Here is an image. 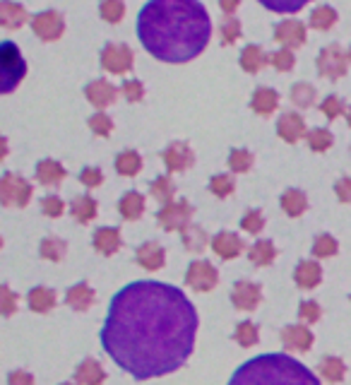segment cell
I'll return each instance as SVG.
<instances>
[{
    "label": "cell",
    "mask_w": 351,
    "mask_h": 385,
    "mask_svg": "<svg viewBox=\"0 0 351 385\" xmlns=\"http://www.w3.org/2000/svg\"><path fill=\"white\" fill-rule=\"evenodd\" d=\"M197 313L181 289L140 279L111 299L101 347L126 373L149 381L174 373L195 347Z\"/></svg>",
    "instance_id": "1"
},
{
    "label": "cell",
    "mask_w": 351,
    "mask_h": 385,
    "mask_svg": "<svg viewBox=\"0 0 351 385\" xmlns=\"http://www.w3.org/2000/svg\"><path fill=\"white\" fill-rule=\"evenodd\" d=\"M209 36L212 20L200 0H147L137 15V39L156 61H193Z\"/></svg>",
    "instance_id": "2"
},
{
    "label": "cell",
    "mask_w": 351,
    "mask_h": 385,
    "mask_svg": "<svg viewBox=\"0 0 351 385\" xmlns=\"http://www.w3.org/2000/svg\"><path fill=\"white\" fill-rule=\"evenodd\" d=\"M229 385H320V381L289 354H260L236 368Z\"/></svg>",
    "instance_id": "3"
},
{
    "label": "cell",
    "mask_w": 351,
    "mask_h": 385,
    "mask_svg": "<svg viewBox=\"0 0 351 385\" xmlns=\"http://www.w3.org/2000/svg\"><path fill=\"white\" fill-rule=\"evenodd\" d=\"M0 73H3V85H0L3 94H10L27 75V63L13 41L0 43Z\"/></svg>",
    "instance_id": "4"
},
{
    "label": "cell",
    "mask_w": 351,
    "mask_h": 385,
    "mask_svg": "<svg viewBox=\"0 0 351 385\" xmlns=\"http://www.w3.org/2000/svg\"><path fill=\"white\" fill-rule=\"evenodd\" d=\"M191 217H193V208L188 200H176V203H169L159 210L156 219H159V226L166 231H186L191 226Z\"/></svg>",
    "instance_id": "5"
},
{
    "label": "cell",
    "mask_w": 351,
    "mask_h": 385,
    "mask_svg": "<svg viewBox=\"0 0 351 385\" xmlns=\"http://www.w3.org/2000/svg\"><path fill=\"white\" fill-rule=\"evenodd\" d=\"M0 200L8 208H24L31 200V183L15 173H3L0 181Z\"/></svg>",
    "instance_id": "6"
},
{
    "label": "cell",
    "mask_w": 351,
    "mask_h": 385,
    "mask_svg": "<svg viewBox=\"0 0 351 385\" xmlns=\"http://www.w3.org/2000/svg\"><path fill=\"white\" fill-rule=\"evenodd\" d=\"M318 73L327 80H342L347 75V53L339 43H329L318 56Z\"/></svg>",
    "instance_id": "7"
},
{
    "label": "cell",
    "mask_w": 351,
    "mask_h": 385,
    "mask_svg": "<svg viewBox=\"0 0 351 385\" xmlns=\"http://www.w3.org/2000/svg\"><path fill=\"white\" fill-rule=\"evenodd\" d=\"M133 48L126 46V43H106L101 48V65L113 75H126L133 68Z\"/></svg>",
    "instance_id": "8"
},
{
    "label": "cell",
    "mask_w": 351,
    "mask_h": 385,
    "mask_svg": "<svg viewBox=\"0 0 351 385\" xmlns=\"http://www.w3.org/2000/svg\"><path fill=\"white\" fill-rule=\"evenodd\" d=\"M219 282V273L209 260H195L186 270V284L195 291H209Z\"/></svg>",
    "instance_id": "9"
},
{
    "label": "cell",
    "mask_w": 351,
    "mask_h": 385,
    "mask_svg": "<svg viewBox=\"0 0 351 385\" xmlns=\"http://www.w3.org/2000/svg\"><path fill=\"white\" fill-rule=\"evenodd\" d=\"M31 29L41 41H56L66 31V22H63V15L56 13V10H44L31 20Z\"/></svg>",
    "instance_id": "10"
},
{
    "label": "cell",
    "mask_w": 351,
    "mask_h": 385,
    "mask_svg": "<svg viewBox=\"0 0 351 385\" xmlns=\"http://www.w3.org/2000/svg\"><path fill=\"white\" fill-rule=\"evenodd\" d=\"M262 301V289L255 282L241 279L234 284V291H231V303H234L239 311H255L257 303Z\"/></svg>",
    "instance_id": "11"
},
{
    "label": "cell",
    "mask_w": 351,
    "mask_h": 385,
    "mask_svg": "<svg viewBox=\"0 0 351 385\" xmlns=\"http://www.w3.org/2000/svg\"><path fill=\"white\" fill-rule=\"evenodd\" d=\"M161 159H164V166L169 173H178V171H186L193 166L195 157H193V150L188 147L186 143H171L169 147L161 152Z\"/></svg>",
    "instance_id": "12"
},
{
    "label": "cell",
    "mask_w": 351,
    "mask_h": 385,
    "mask_svg": "<svg viewBox=\"0 0 351 385\" xmlns=\"http://www.w3.org/2000/svg\"><path fill=\"white\" fill-rule=\"evenodd\" d=\"M274 41H279L284 48H299L306 43V24L299 20H286L274 27Z\"/></svg>",
    "instance_id": "13"
},
{
    "label": "cell",
    "mask_w": 351,
    "mask_h": 385,
    "mask_svg": "<svg viewBox=\"0 0 351 385\" xmlns=\"http://www.w3.org/2000/svg\"><path fill=\"white\" fill-rule=\"evenodd\" d=\"M277 133H279V138L284 140V143H299L301 138H306V123H304V118L299 116V113H294V111H286L282 113V118L277 121Z\"/></svg>",
    "instance_id": "14"
},
{
    "label": "cell",
    "mask_w": 351,
    "mask_h": 385,
    "mask_svg": "<svg viewBox=\"0 0 351 385\" xmlns=\"http://www.w3.org/2000/svg\"><path fill=\"white\" fill-rule=\"evenodd\" d=\"M212 251L217 253L221 260H234L243 253V238L234 231H219L212 238Z\"/></svg>",
    "instance_id": "15"
},
{
    "label": "cell",
    "mask_w": 351,
    "mask_h": 385,
    "mask_svg": "<svg viewBox=\"0 0 351 385\" xmlns=\"http://www.w3.org/2000/svg\"><path fill=\"white\" fill-rule=\"evenodd\" d=\"M84 96H87L96 108H106L116 101L118 89L109 82V80H94V82H89L84 87Z\"/></svg>",
    "instance_id": "16"
},
{
    "label": "cell",
    "mask_w": 351,
    "mask_h": 385,
    "mask_svg": "<svg viewBox=\"0 0 351 385\" xmlns=\"http://www.w3.org/2000/svg\"><path fill=\"white\" fill-rule=\"evenodd\" d=\"M282 344L291 351H308L313 347V333L304 325H286L282 330Z\"/></svg>",
    "instance_id": "17"
},
{
    "label": "cell",
    "mask_w": 351,
    "mask_h": 385,
    "mask_svg": "<svg viewBox=\"0 0 351 385\" xmlns=\"http://www.w3.org/2000/svg\"><path fill=\"white\" fill-rule=\"evenodd\" d=\"M135 258H137V265H142L144 270H161L166 263V253L164 248L159 246L156 241H147L142 243V246L137 248V253H135Z\"/></svg>",
    "instance_id": "18"
},
{
    "label": "cell",
    "mask_w": 351,
    "mask_h": 385,
    "mask_svg": "<svg viewBox=\"0 0 351 385\" xmlns=\"http://www.w3.org/2000/svg\"><path fill=\"white\" fill-rule=\"evenodd\" d=\"M91 246H94L101 256H113V253L123 246L121 231L113 229V226H101V229H96L94 236H91Z\"/></svg>",
    "instance_id": "19"
},
{
    "label": "cell",
    "mask_w": 351,
    "mask_h": 385,
    "mask_svg": "<svg viewBox=\"0 0 351 385\" xmlns=\"http://www.w3.org/2000/svg\"><path fill=\"white\" fill-rule=\"evenodd\" d=\"M322 279V268L315 263V260H301L294 270V282L301 286V289H313L318 286Z\"/></svg>",
    "instance_id": "20"
},
{
    "label": "cell",
    "mask_w": 351,
    "mask_h": 385,
    "mask_svg": "<svg viewBox=\"0 0 351 385\" xmlns=\"http://www.w3.org/2000/svg\"><path fill=\"white\" fill-rule=\"evenodd\" d=\"M96 301V294L91 291V286L87 282H80V284L70 286L68 294H66V303L73 311H89Z\"/></svg>",
    "instance_id": "21"
},
{
    "label": "cell",
    "mask_w": 351,
    "mask_h": 385,
    "mask_svg": "<svg viewBox=\"0 0 351 385\" xmlns=\"http://www.w3.org/2000/svg\"><path fill=\"white\" fill-rule=\"evenodd\" d=\"M279 106V94L274 89H269V87H257L255 94H253L251 99V108L255 113H260V116H269V113H274Z\"/></svg>",
    "instance_id": "22"
},
{
    "label": "cell",
    "mask_w": 351,
    "mask_h": 385,
    "mask_svg": "<svg viewBox=\"0 0 351 385\" xmlns=\"http://www.w3.org/2000/svg\"><path fill=\"white\" fill-rule=\"evenodd\" d=\"M75 381L80 385H101L106 381V371L96 359H84L75 371Z\"/></svg>",
    "instance_id": "23"
},
{
    "label": "cell",
    "mask_w": 351,
    "mask_h": 385,
    "mask_svg": "<svg viewBox=\"0 0 351 385\" xmlns=\"http://www.w3.org/2000/svg\"><path fill=\"white\" fill-rule=\"evenodd\" d=\"M267 63H269V56L260 46H255V43H251V46H246L241 51V68L246 70V73H251V75L260 73Z\"/></svg>",
    "instance_id": "24"
},
{
    "label": "cell",
    "mask_w": 351,
    "mask_h": 385,
    "mask_svg": "<svg viewBox=\"0 0 351 385\" xmlns=\"http://www.w3.org/2000/svg\"><path fill=\"white\" fill-rule=\"evenodd\" d=\"M0 22H3L5 29H20L27 22V10L13 0H3L0 3Z\"/></svg>",
    "instance_id": "25"
},
{
    "label": "cell",
    "mask_w": 351,
    "mask_h": 385,
    "mask_svg": "<svg viewBox=\"0 0 351 385\" xmlns=\"http://www.w3.org/2000/svg\"><path fill=\"white\" fill-rule=\"evenodd\" d=\"M36 178H39V183H44V186H58V183L66 178V166L53 159H41L39 164H36Z\"/></svg>",
    "instance_id": "26"
},
{
    "label": "cell",
    "mask_w": 351,
    "mask_h": 385,
    "mask_svg": "<svg viewBox=\"0 0 351 385\" xmlns=\"http://www.w3.org/2000/svg\"><path fill=\"white\" fill-rule=\"evenodd\" d=\"M118 212H121L123 219H128V221L140 219L144 212V198L135 191H128L121 198V203H118Z\"/></svg>",
    "instance_id": "27"
},
{
    "label": "cell",
    "mask_w": 351,
    "mask_h": 385,
    "mask_svg": "<svg viewBox=\"0 0 351 385\" xmlns=\"http://www.w3.org/2000/svg\"><path fill=\"white\" fill-rule=\"evenodd\" d=\"M27 303H29L31 311L36 313H48L53 306H56V294H53L48 286H34L27 296Z\"/></svg>",
    "instance_id": "28"
},
{
    "label": "cell",
    "mask_w": 351,
    "mask_h": 385,
    "mask_svg": "<svg viewBox=\"0 0 351 385\" xmlns=\"http://www.w3.org/2000/svg\"><path fill=\"white\" fill-rule=\"evenodd\" d=\"M248 258H251L253 265H257V268H264V265L274 263V258H277V248H274L272 241H255L251 246V251H248Z\"/></svg>",
    "instance_id": "29"
},
{
    "label": "cell",
    "mask_w": 351,
    "mask_h": 385,
    "mask_svg": "<svg viewBox=\"0 0 351 385\" xmlns=\"http://www.w3.org/2000/svg\"><path fill=\"white\" fill-rule=\"evenodd\" d=\"M279 205H282V210L289 217H301L306 212V208H308V200H306V195L301 191H296V188H289V191L282 193V200H279Z\"/></svg>",
    "instance_id": "30"
},
{
    "label": "cell",
    "mask_w": 351,
    "mask_h": 385,
    "mask_svg": "<svg viewBox=\"0 0 351 385\" xmlns=\"http://www.w3.org/2000/svg\"><path fill=\"white\" fill-rule=\"evenodd\" d=\"M140 169H142V157L137 154L135 150H126L116 157V171L121 176H137Z\"/></svg>",
    "instance_id": "31"
},
{
    "label": "cell",
    "mask_w": 351,
    "mask_h": 385,
    "mask_svg": "<svg viewBox=\"0 0 351 385\" xmlns=\"http://www.w3.org/2000/svg\"><path fill=\"white\" fill-rule=\"evenodd\" d=\"M70 212H73V217L77 221H82V224H89V221L96 217L94 198H89V195H80V198H75L73 203H70Z\"/></svg>",
    "instance_id": "32"
},
{
    "label": "cell",
    "mask_w": 351,
    "mask_h": 385,
    "mask_svg": "<svg viewBox=\"0 0 351 385\" xmlns=\"http://www.w3.org/2000/svg\"><path fill=\"white\" fill-rule=\"evenodd\" d=\"M320 376L325 378L327 383H342L344 381V373H347V366L339 356H325L320 359Z\"/></svg>",
    "instance_id": "33"
},
{
    "label": "cell",
    "mask_w": 351,
    "mask_h": 385,
    "mask_svg": "<svg viewBox=\"0 0 351 385\" xmlns=\"http://www.w3.org/2000/svg\"><path fill=\"white\" fill-rule=\"evenodd\" d=\"M174 193H176V186H174V181H171L169 176H159L156 181L149 183V195H152L154 200H159V203H164V205L174 203Z\"/></svg>",
    "instance_id": "34"
},
{
    "label": "cell",
    "mask_w": 351,
    "mask_h": 385,
    "mask_svg": "<svg viewBox=\"0 0 351 385\" xmlns=\"http://www.w3.org/2000/svg\"><path fill=\"white\" fill-rule=\"evenodd\" d=\"M334 22H337V10L329 8V5H320V8H315L311 13V22H308V24H311L313 29H329Z\"/></svg>",
    "instance_id": "35"
},
{
    "label": "cell",
    "mask_w": 351,
    "mask_h": 385,
    "mask_svg": "<svg viewBox=\"0 0 351 385\" xmlns=\"http://www.w3.org/2000/svg\"><path fill=\"white\" fill-rule=\"evenodd\" d=\"M181 236H183V246H186L191 253H200L204 246H207V236H204V231L195 224H191L186 231H181Z\"/></svg>",
    "instance_id": "36"
},
{
    "label": "cell",
    "mask_w": 351,
    "mask_h": 385,
    "mask_svg": "<svg viewBox=\"0 0 351 385\" xmlns=\"http://www.w3.org/2000/svg\"><path fill=\"white\" fill-rule=\"evenodd\" d=\"M66 251H68V246H66V241H61V238H44L39 246L41 258L53 260V263L66 258Z\"/></svg>",
    "instance_id": "37"
},
{
    "label": "cell",
    "mask_w": 351,
    "mask_h": 385,
    "mask_svg": "<svg viewBox=\"0 0 351 385\" xmlns=\"http://www.w3.org/2000/svg\"><path fill=\"white\" fill-rule=\"evenodd\" d=\"M308 140V147H311L313 152H325L332 147V133H329L327 128H313L311 133L306 135Z\"/></svg>",
    "instance_id": "38"
},
{
    "label": "cell",
    "mask_w": 351,
    "mask_h": 385,
    "mask_svg": "<svg viewBox=\"0 0 351 385\" xmlns=\"http://www.w3.org/2000/svg\"><path fill=\"white\" fill-rule=\"evenodd\" d=\"M234 340H236V342H239L241 347H255V344H257V340H260V335H257L255 323L243 321V323L236 325Z\"/></svg>",
    "instance_id": "39"
},
{
    "label": "cell",
    "mask_w": 351,
    "mask_h": 385,
    "mask_svg": "<svg viewBox=\"0 0 351 385\" xmlns=\"http://www.w3.org/2000/svg\"><path fill=\"white\" fill-rule=\"evenodd\" d=\"M260 5H264L267 10H272V13H299V10L306 8V3H311V0H257Z\"/></svg>",
    "instance_id": "40"
},
{
    "label": "cell",
    "mask_w": 351,
    "mask_h": 385,
    "mask_svg": "<svg viewBox=\"0 0 351 385\" xmlns=\"http://www.w3.org/2000/svg\"><path fill=\"white\" fill-rule=\"evenodd\" d=\"M99 13L106 22L118 24V22L123 20V15H126V3H123V0H101Z\"/></svg>",
    "instance_id": "41"
},
{
    "label": "cell",
    "mask_w": 351,
    "mask_h": 385,
    "mask_svg": "<svg viewBox=\"0 0 351 385\" xmlns=\"http://www.w3.org/2000/svg\"><path fill=\"white\" fill-rule=\"evenodd\" d=\"M219 36H221V43H224V46L239 41L241 39V22L236 17H224L219 24Z\"/></svg>",
    "instance_id": "42"
},
{
    "label": "cell",
    "mask_w": 351,
    "mask_h": 385,
    "mask_svg": "<svg viewBox=\"0 0 351 385\" xmlns=\"http://www.w3.org/2000/svg\"><path fill=\"white\" fill-rule=\"evenodd\" d=\"M291 101H294V104L299 108L313 106V101H315V89H313V87L308 82L294 85V89H291Z\"/></svg>",
    "instance_id": "43"
},
{
    "label": "cell",
    "mask_w": 351,
    "mask_h": 385,
    "mask_svg": "<svg viewBox=\"0 0 351 385\" xmlns=\"http://www.w3.org/2000/svg\"><path fill=\"white\" fill-rule=\"evenodd\" d=\"M337 238H332L329 234H320L313 241V256L315 258H332L337 253Z\"/></svg>",
    "instance_id": "44"
},
{
    "label": "cell",
    "mask_w": 351,
    "mask_h": 385,
    "mask_svg": "<svg viewBox=\"0 0 351 385\" xmlns=\"http://www.w3.org/2000/svg\"><path fill=\"white\" fill-rule=\"evenodd\" d=\"M241 229L248 231V234H260L264 229V217L260 210H248V212L241 217Z\"/></svg>",
    "instance_id": "45"
},
{
    "label": "cell",
    "mask_w": 351,
    "mask_h": 385,
    "mask_svg": "<svg viewBox=\"0 0 351 385\" xmlns=\"http://www.w3.org/2000/svg\"><path fill=\"white\" fill-rule=\"evenodd\" d=\"M229 166H231V171H236V173H246L253 166V154L248 150H231Z\"/></svg>",
    "instance_id": "46"
},
{
    "label": "cell",
    "mask_w": 351,
    "mask_h": 385,
    "mask_svg": "<svg viewBox=\"0 0 351 385\" xmlns=\"http://www.w3.org/2000/svg\"><path fill=\"white\" fill-rule=\"evenodd\" d=\"M236 188L234 178L231 176H224V173H219V176H214L212 181H209V191H212L217 198H226V195H231Z\"/></svg>",
    "instance_id": "47"
},
{
    "label": "cell",
    "mask_w": 351,
    "mask_h": 385,
    "mask_svg": "<svg viewBox=\"0 0 351 385\" xmlns=\"http://www.w3.org/2000/svg\"><path fill=\"white\" fill-rule=\"evenodd\" d=\"M294 61L296 58H294V53H291V48H282V51L269 53V63H272L279 73H289V70L294 68Z\"/></svg>",
    "instance_id": "48"
},
{
    "label": "cell",
    "mask_w": 351,
    "mask_h": 385,
    "mask_svg": "<svg viewBox=\"0 0 351 385\" xmlns=\"http://www.w3.org/2000/svg\"><path fill=\"white\" fill-rule=\"evenodd\" d=\"M89 128L94 130L99 138H109L113 130V121L106 116V113H94V116L89 118Z\"/></svg>",
    "instance_id": "49"
},
{
    "label": "cell",
    "mask_w": 351,
    "mask_h": 385,
    "mask_svg": "<svg viewBox=\"0 0 351 385\" xmlns=\"http://www.w3.org/2000/svg\"><path fill=\"white\" fill-rule=\"evenodd\" d=\"M320 306H318L315 301H301L299 303V318L304 323H308V325H313V323H318L320 321Z\"/></svg>",
    "instance_id": "50"
},
{
    "label": "cell",
    "mask_w": 351,
    "mask_h": 385,
    "mask_svg": "<svg viewBox=\"0 0 351 385\" xmlns=\"http://www.w3.org/2000/svg\"><path fill=\"white\" fill-rule=\"evenodd\" d=\"M41 210H44L46 217H61L63 210H66V203H63L58 195H46V198L41 200Z\"/></svg>",
    "instance_id": "51"
},
{
    "label": "cell",
    "mask_w": 351,
    "mask_h": 385,
    "mask_svg": "<svg viewBox=\"0 0 351 385\" xmlns=\"http://www.w3.org/2000/svg\"><path fill=\"white\" fill-rule=\"evenodd\" d=\"M0 311H3V316H13L15 311H17V299H15V294L10 291V286L5 284L3 289H0Z\"/></svg>",
    "instance_id": "52"
},
{
    "label": "cell",
    "mask_w": 351,
    "mask_h": 385,
    "mask_svg": "<svg viewBox=\"0 0 351 385\" xmlns=\"http://www.w3.org/2000/svg\"><path fill=\"white\" fill-rule=\"evenodd\" d=\"M123 94H126V99L128 101H142V96H144V87H142V82L140 80H126L123 82Z\"/></svg>",
    "instance_id": "53"
},
{
    "label": "cell",
    "mask_w": 351,
    "mask_h": 385,
    "mask_svg": "<svg viewBox=\"0 0 351 385\" xmlns=\"http://www.w3.org/2000/svg\"><path fill=\"white\" fill-rule=\"evenodd\" d=\"M80 181L87 188H96L104 181V173H101V169H96V166H84V169L80 171Z\"/></svg>",
    "instance_id": "54"
},
{
    "label": "cell",
    "mask_w": 351,
    "mask_h": 385,
    "mask_svg": "<svg viewBox=\"0 0 351 385\" xmlns=\"http://www.w3.org/2000/svg\"><path fill=\"white\" fill-rule=\"evenodd\" d=\"M320 111L325 113L327 118H339L344 113V104L339 96H327V99L320 104Z\"/></svg>",
    "instance_id": "55"
},
{
    "label": "cell",
    "mask_w": 351,
    "mask_h": 385,
    "mask_svg": "<svg viewBox=\"0 0 351 385\" xmlns=\"http://www.w3.org/2000/svg\"><path fill=\"white\" fill-rule=\"evenodd\" d=\"M334 193L342 203H351V176H344L334 183Z\"/></svg>",
    "instance_id": "56"
},
{
    "label": "cell",
    "mask_w": 351,
    "mask_h": 385,
    "mask_svg": "<svg viewBox=\"0 0 351 385\" xmlns=\"http://www.w3.org/2000/svg\"><path fill=\"white\" fill-rule=\"evenodd\" d=\"M8 385H34V376L27 371H13L8 376Z\"/></svg>",
    "instance_id": "57"
},
{
    "label": "cell",
    "mask_w": 351,
    "mask_h": 385,
    "mask_svg": "<svg viewBox=\"0 0 351 385\" xmlns=\"http://www.w3.org/2000/svg\"><path fill=\"white\" fill-rule=\"evenodd\" d=\"M239 5H241V0H219V8L224 10L229 17L236 13V10H239Z\"/></svg>",
    "instance_id": "58"
},
{
    "label": "cell",
    "mask_w": 351,
    "mask_h": 385,
    "mask_svg": "<svg viewBox=\"0 0 351 385\" xmlns=\"http://www.w3.org/2000/svg\"><path fill=\"white\" fill-rule=\"evenodd\" d=\"M347 121H349V126H351V108L347 111Z\"/></svg>",
    "instance_id": "59"
},
{
    "label": "cell",
    "mask_w": 351,
    "mask_h": 385,
    "mask_svg": "<svg viewBox=\"0 0 351 385\" xmlns=\"http://www.w3.org/2000/svg\"><path fill=\"white\" fill-rule=\"evenodd\" d=\"M349 61H351V48H349Z\"/></svg>",
    "instance_id": "60"
},
{
    "label": "cell",
    "mask_w": 351,
    "mask_h": 385,
    "mask_svg": "<svg viewBox=\"0 0 351 385\" xmlns=\"http://www.w3.org/2000/svg\"><path fill=\"white\" fill-rule=\"evenodd\" d=\"M61 385H70V383H61Z\"/></svg>",
    "instance_id": "61"
}]
</instances>
